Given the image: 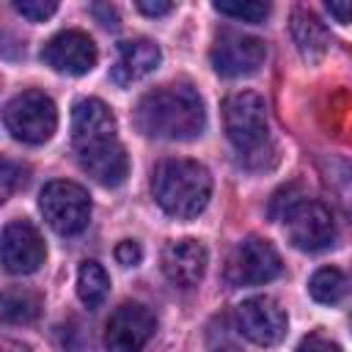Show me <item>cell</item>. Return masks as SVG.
I'll use <instances>...</instances> for the list:
<instances>
[{
  "instance_id": "7402d4cb",
  "label": "cell",
  "mask_w": 352,
  "mask_h": 352,
  "mask_svg": "<svg viewBox=\"0 0 352 352\" xmlns=\"http://www.w3.org/2000/svg\"><path fill=\"white\" fill-rule=\"evenodd\" d=\"M206 349L209 352H242L239 330L228 316H214L206 327Z\"/></svg>"
},
{
  "instance_id": "8992f818",
  "label": "cell",
  "mask_w": 352,
  "mask_h": 352,
  "mask_svg": "<svg viewBox=\"0 0 352 352\" xmlns=\"http://www.w3.org/2000/svg\"><path fill=\"white\" fill-rule=\"evenodd\" d=\"M38 209L47 220V226L63 236L80 234L91 220V198L88 192L66 179H55L44 184L38 192Z\"/></svg>"
},
{
  "instance_id": "5b68a950",
  "label": "cell",
  "mask_w": 352,
  "mask_h": 352,
  "mask_svg": "<svg viewBox=\"0 0 352 352\" xmlns=\"http://www.w3.org/2000/svg\"><path fill=\"white\" fill-rule=\"evenodd\" d=\"M3 124L11 138L28 146H41L58 129V110L44 91H22L6 104Z\"/></svg>"
},
{
  "instance_id": "ac0fdd59",
  "label": "cell",
  "mask_w": 352,
  "mask_h": 352,
  "mask_svg": "<svg viewBox=\"0 0 352 352\" xmlns=\"http://www.w3.org/2000/svg\"><path fill=\"white\" fill-rule=\"evenodd\" d=\"M346 289H349V280H346V275H344L338 267H322V270H316V272L311 275V280H308L311 297H314L316 302H322V305H336V302H341L344 294H346Z\"/></svg>"
},
{
  "instance_id": "f1b7e54d",
  "label": "cell",
  "mask_w": 352,
  "mask_h": 352,
  "mask_svg": "<svg viewBox=\"0 0 352 352\" xmlns=\"http://www.w3.org/2000/svg\"><path fill=\"white\" fill-rule=\"evenodd\" d=\"M102 11H104V6H96V8H94V14H102ZM102 25H104V28H118V22H116V14H113V8H107V14L102 16Z\"/></svg>"
},
{
  "instance_id": "83f0119b",
  "label": "cell",
  "mask_w": 352,
  "mask_h": 352,
  "mask_svg": "<svg viewBox=\"0 0 352 352\" xmlns=\"http://www.w3.org/2000/svg\"><path fill=\"white\" fill-rule=\"evenodd\" d=\"M138 6V11H143L146 16H165V14H170L173 11V3H165V0H138L135 3Z\"/></svg>"
},
{
  "instance_id": "9a60e30c",
  "label": "cell",
  "mask_w": 352,
  "mask_h": 352,
  "mask_svg": "<svg viewBox=\"0 0 352 352\" xmlns=\"http://www.w3.org/2000/svg\"><path fill=\"white\" fill-rule=\"evenodd\" d=\"M160 47L148 38H132V41H121L118 44V55L116 63L110 69V80L121 88L148 77L157 66H160Z\"/></svg>"
},
{
  "instance_id": "ffe728a7",
  "label": "cell",
  "mask_w": 352,
  "mask_h": 352,
  "mask_svg": "<svg viewBox=\"0 0 352 352\" xmlns=\"http://www.w3.org/2000/svg\"><path fill=\"white\" fill-rule=\"evenodd\" d=\"M38 308H41L38 294H33L28 289H11L3 297V319L6 322H14V324L33 322L38 316Z\"/></svg>"
},
{
  "instance_id": "484cf974",
  "label": "cell",
  "mask_w": 352,
  "mask_h": 352,
  "mask_svg": "<svg viewBox=\"0 0 352 352\" xmlns=\"http://www.w3.org/2000/svg\"><path fill=\"white\" fill-rule=\"evenodd\" d=\"M116 258H118V264H124V267H135V264H140V258H143L140 245L132 242V239L118 242V248H116Z\"/></svg>"
},
{
  "instance_id": "cb8c5ba5",
  "label": "cell",
  "mask_w": 352,
  "mask_h": 352,
  "mask_svg": "<svg viewBox=\"0 0 352 352\" xmlns=\"http://www.w3.org/2000/svg\"><path fill=\"white\" fill-rule=\"evenodd\" d=\"M28 182V168L11 162V160H3V170H0V184H3V195H11L16 187H22Z\"/></svg>"
},
{
  "instance_id": "f546056e",
  "label": "cell",
  "mask_w": 352,
  "mask_h": 352,
  "mask_svg": "<svg viewBox=\"0 0 352 352\" xmlns=\"http://www.w3.org/2000/svg\"><path fill=\"white\" fill-rule=\"evenodd\" d=\"M0 352H30V349L25 344H19V341H3Z\"/></svg>"
},
{
  "instance_id": "5bb4252c",
  "label": "cell",
  "mask_w": 352,
  "mask_h": 352,
  "mask_svg": "<svg viewBox=\"0 0 352 352\" xmlns=\"http://www.w3.org/2000/svg\"><path fill=\"white\" fill-rule=\"evenodd\" d=\"M206 261H209V253L198 239H173L162 248V256H160V267L165 278L179 289L198 286L206 272Z\"/></svg>"
},
{
  "instance_id": "7a4b0ae2",
  "label": "cell",
  "mask_w": 352,
  "mask_h": 352,
  "mask_svg": "<svg viewBox=\"0 0 352 352\" xmlns=\"http://www.w3.org/2000/svg\"><path fill=\"white\" fill-rule=\"evenodd\" d=\"M135 126L157 140H192L206 126V110L198 91L187 82H170L140 96Z\"/></svg>"
},
{
  "instance_id": "9c48e42d",
  "label": "cell",
  "mask_w": 352,
  "mask_h": 352,
  "mask_svg": "<svg viewBox=\"0 0 352 352\" xmlns=\"http://www.w3.org/2000/svg\"><path fill=\"white\" fill-rule=\"evenodd\" d=\"M286 322L289 319H286V311L280 308V302L267 294L248 297L234 311V324H236L239 336H245L248 341H253L258 346L280 344V338L286 336Z\"/></svg>"
},
{
  "instance_id": "44dd1931",
  "label": "cell",
  "mask_w": 352,
  "mask_h": 352,
  "mask_svg": "<svg viewBox=\"0 0 352 352\" xmlns=\"http://www.w3.org/2000/svg\"><path fill=\"white\" fill-rule=\"evenodd\" d=\"M212 8L223 16L250 22V25H261L270 16V6L258 3V0H217V3H212Z\"/></svg>"
},
{
  "instance_id": "7c38bea8",
  "label": "cell",
  "mask_w": 352,
  "mask_h": 352,
  "mask_svg": "<svg viewBox=\"0 0 352 352\" xmlns=\"http://www.w3.org/2000/svg\"><path fill=\"white\" fill-rule=\"evenodd\" d=\"M41 60L60 74H88L96 60V44L82 30H60L41 47Z\"/></svg>"
},
{
  "instance_id": "d6986e66",
  "label": "cell",
  "mask_w": 352,
  "mask_h": 352,
  "mask_svg": "<svg viewBox=\"0 0 352 352\" xmlns=\"http://www.w3.org/2000/svg\"><path fill=\"white\" fill-rule=\"evenodd\" d=\"M322 168H324L327 187H333L338 204L352 217V162L344 157H330V160H322Z\"/></svg>"
},
{
  "instance_id": "52a82bcc",
  "label": "cell",
  "mask_w": 352,
  "mask_h": 352,
  "mask_svg": "<svg viewBox=\"0 0 352 352\" xmlns=\"http://www.w3.org/2000/svg\"><path fill=\"white\" fill-rule=\"evenodd\" d=\"M280 220H283V231H286L289 242L297 250L319 253V250H327L336 242L333 214L319 201H308V198L294 201Z\"/></svg>"
},
{
  "instance_id": "6da1fadb",
  "label": "cell",
  "mask_w": 352,
  "mask_h": 352,
  "mask_svg": "<svg viewBox=\"0 0 352 352\" xmlns=\"http://www.w3.org/2000/svg\"><path fill=\"white\" fill-rule=\"evenodd\" d=\"M116 132V116L102 99L88 96L74 104L72 146L80 168L102 187H118L129 173V157Z\"/></svg>"
},
{
  "instance_id": "d4e9b609",
  "label": "cell",
  "mask_w": 352,
  "mask_h": 352,
  "mask_svg": "<svg viewBox=\"0 0 352 352\" xmlns=\"http://www.w3.org/2000/svg\"><path fill=\"white\" fill-rule=\"evenodd\" d=\"M297 352H344V349H341L336 341H330V338H324V336L314 333V336H308V338H302V341H300Z\"/></svg>"
},
{
  "instance_id": "e0dca14e",
  "label": "cell",
  "mask_w": 352,
  "mask_h": 352,
  "mask_svg": "<svg viewBox=\"0 0 352 352\" xmlns=\"http://www.w3.org/2000/svg\"><path fill=\"white\" fill-rule=\"evenodd\" d=\"M107 292H110V278H107L104 267L96 264V261H82V267L77 272V297H80V302L94 311L107 300Z\"/></svg>"
},
{
  "instance_id": "603a6c76",
  "label": "cell",
  "mask_w": 352,
  "mask_h": 352,
  "mask_svg": "<svg viewBox=\"0 0 352 352\" xmlns=\"http://www.w3.org/2000/svg\"><path fill=\"white\" fill-rule=\"evenodd\" d=\"M14 8L30 22H44L58 11V3L55 0H16Z\"/></svg>"
},
{
  "instance_id": "4316f807",
  "label": "cell",
  "mask_w": 352,
  "mask_h": 352,
  "mask_svg": "<svg viewBox=\"0 0 352 352\" xmlns=\"http://www.w3.org/2000/svg\"><path fill=\"white\" fill-rule=\"evenodd\" d=\"M324 8L330 11V16L336 22H341V25H349L352 22V0H327Z\"/></svg>"
},
{
  "instance_id": "3957f363",
  "label": "cell",
  "mask_w": 352,
  "mask_h": 352,
  "mask_svg": "<svg viewBox=\"0 0 352 352\" xmlns=\"http://www.w3.org/2000/svg\"><path fill=\"white\" fill-rule=\"evenodd\" d=\"M151 192L165 214L176 220H192L209 204L212 173L195 160H162L151 173Z\"/></svg>"
},
{
  "instance_id": "ba28073f",
  "label": "cell",
  "mask_w": 352,
  "mask_h": 352,
  "mask_svg": "<svg viewBox=\"0 0 352 352\" xmlns=\"http://www.w3.org/2000/svg\"><path fill=\"white\" fill-rule=\"evenodd\" d=\"M280 270H283V261H280L278 250L272 248V242L248 236L228 256L226 280L231 286H258V283L275 280L280 275Z\"/></svg>"
},
{
  "instance_id": "30bf717a",
  "label": "cell",
  "mask_w": 352,
  "mask_h": 352,
  "mask_svg": "<svg viewBox=\"0 0 352 352\" xmlns=\"http://www.w3.org/2000/svg\"><path fill=\"white\" fill-rule=\"evenodd\" d=\"M212 66L223 77H248L258 72V66L267 58V44L256 36L239 33V30H220L212 44Z\"/></svg>"
},
{
  "instance_id": "4fadbf2b",
  "label": "cell",
  "mask_w": 352,
  "mask_h": 352,
  "mask_svg": "<svg viewBox=\"0 0 352 352\" xmlns=\"http://www.w3.org/2000/svg\"><path fill=\"white\" fill-rule=\"evenodd\" d=\"M0 250H3V267L11 275H30V272H36L44 264V256H47L41 234L28 220H11L3 228Z\"/></svg>"
},
{
  "instance_id": "277c9868",
  "label": "cell",
  "mask_w": 352,
  "mask_h": 352,
  "mask_svg": "<svg viewBox=\"0 0 352 352\" xmlns=\"http://www.w3.org/2000/svg\"><path fill=\"white\" fill-rule=\"evenodd\" d=\"M223 126L242 157H256L270 143L267 104L253 91H236L223 102Z\"/></svg>"
},
{
  "instance_id": "8fae6325",
  "label": "cell",
  "mask_w": 352,
  "mask_h": 352,
  "mask_svg": "<svg viewBox=\"0 0 352 352\" xmlns=\"http://www.w3.org/2000/svg\"><path fill=\"white\" fill-rule=\"evenodd\" d=\"M157 330L154 314L140 302L118 305L104 324V349L107 352H140Z\"/></svg>"
},
{
  "instance_id": "2e32d148",
  "label": "cell",
  "mask_w": 352,
  "mask_h": 352,
  "mask_svg": "<svg viewBox=\"0 0 352 352\" xmlns=\"http://www.w3.org/2000/svg\"><path fill=\"white\" fill-rule=\"evenodd\" d=\"M289 30H292V38L297 44V52L302 55V60L308 63H316L324 58V52L330 50V36L324 30V25L305 8H297L292 14V22H289Z\"/></svg>"
}]
</instances>
